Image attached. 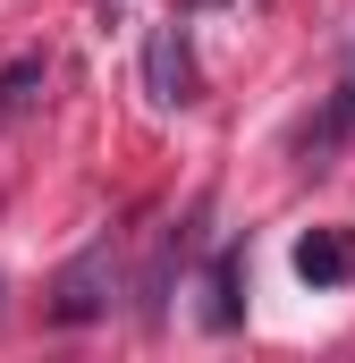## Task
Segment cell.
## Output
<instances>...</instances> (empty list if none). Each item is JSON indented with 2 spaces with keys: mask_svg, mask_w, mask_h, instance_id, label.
Wrapping results in <instances>:
<instances>
[{
  "mask_svg": "<svg viewBox=\"0 0 355 363\" xmlns=\"http://www.w3.org/2000/svg\"><path fill=\"white\" fill-rule=\"evenodd\" d=\"M110 296H119V245H110V237H93L85 254L51 279V321H60V330H85V321L110 313Z\"/></svg>",
  "mask_w": 355,
  "mask_h": 363,
  "instance_id": "obj_1",
  "label": "cell"
},
{
  "mask_svg": "<svg viewBox=\"0 0 355 363\" xmlns=\"http://www.w3.org/2000/svg\"><path fill=\"white\" fill-rule=\"evenodd\" d=\"M144 85H153V101H161V110L195 101V68H186V26H178V17L144 34Z\"/></svg>",
  "mask_w": 355,
  "mask_h": 363,
  "instance_id": "obj_2",
  "label": "cell"
},
{
  "mask_svg": "<svg viewBox=\"0 0 355 363\" xmlns=\"http://www.w3.org/2000/svg\"><path fill=\"white\" fill-rule=\"evenodd\" d=\"M296 279L305 287H347L355 279V228H305L296 237Z\"/></svg>",
  "mask_w": 355,
  "mask_h": 363,
  "instance_id": "obj_3",
  "label": "cell"
},
{
  "mask_svg": "<svg viewBox=\"0 0 355 363\" xmlns=\"http://www.w3.org/2000/svg\"><path fill=\"white\" fill-rule=\"evenodd\" d=\"M43 93H51V60H43V51L9 60V68H0V127L34 118V110H43Z\"/></svg>",
  "mask_w": 355,
  "mask_h": 363,
  "instance_id": "obj_4",
  "label": "cell"
},
{
  "mask_svg": "<svg viewBox=\"0 0 355 363\" xmlns=\"http://www.w3.org/2000/svg\"><path fill=\"white\" fill-rule=\"evenodd\" d=\"M237 279H246V254H237V245L212 254V279H203V296H212L203 321H212V330H237V313H246V304H237Z\"/></svg>",
  "mask_w": 355,
  "mask_h": 363,
  "instance_id": "obj_5",
  "label": "cell"
},
{
  "mask_svg": "<svg viewBox=\"0 0 355 363\" xmlns=\"http://www.w3.org/2000/svg\"><path fill=\"white\" fill-rule=\"evenodd\" d=\"M186 245H195L186 228H170V237H161V254H153V271H144V321H161V313H170V279L186 271Z\"/></svg>",
  "mask_w": 355,
  "mask_h": 363,
  "instance_id": "obj_6",
  "label": "cell"
},
{
  "mask_svg": "<svg viewBox=\"0 0 355 363\" xmlns=\"http://www.w3.org/2000/svg\"><path fill=\"white\" fill-rule=\"evenodd\" d=\"M339 51H347V60H355V26H347V34H339Z\"/></svg>",
  "mask_w": 355,
  "mask_h": 363,
  "instance_id": "obj_7",
  "label": "cell"
}]
</instances>
